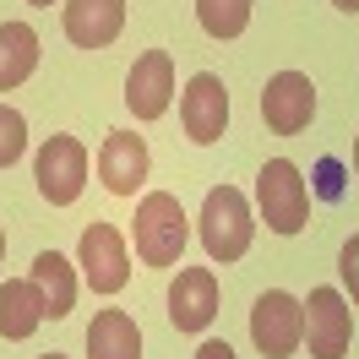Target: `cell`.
Segmentation results:
<instances>
[{
	"label": "cell",
	"mask_w": 359,
	"mask_h": 359,
	"mask_svg": "<svg viewBox=\"0 0 359 359\" xmlns=\"http://www.w3.org/2000/svg\"><path fill=\"white\" fill-rule=\"evenodd\" d=\"M131 240H136V262L142 267H175L185 240H191V218L180 196L169 191H147L136 202V224H131Z\"/></svg>",
	"instance_id": "1"
},
{
	"label": "cell",
	"mask_w": 359,
	"mask_h": 359,
	"mask_svg": "<svg viewBox=\"0 0 359 359\" xmlns=\"http://www.w3.org/2000/svg\"><path fill=\"white\" fill-rule=\"evenodd\" d=\"M256 240V218H250V202L245 191H234V185H212L202 202V245L212 262H240Z\"/></svg>",
	"instance_id": "2"
},
{
	"label": "cell",
	"mask_w": 359,
	"mask_h": 359,
	"mask_svg": "<svg viewBox=\"0 0 359 359\" xmlns=\"http://www.w3.org/2000/svg\"><path fill=\"white\" fill-rule=\"evenodd\" d=\"M256 207H262L272 234H299L311 224V185L299 180V169L289 158H272L267 169L256 175Z\"/></svg>",
	"instance_id": "3"
},
{
	"label": "cell",
	"mask_w": 359,
	"mask_h": 359,
	"mask_svg": "<svg viewBox=\"0 0 359 359\" xmlns=\"http://www.w3.org/2000/svg\"><path fill=\"white\" fill-rule=\"evenodd\" d=\"M33 180H39V196L49 207H71L88 191V147L76 136H49L33 158Z\"/></svg>",
	"instance_id": "4"
},
{
	"label": "cell",
	"mask_w": 359,
	"mask_h": 359,
	"mask_svg": "<svg viewBox=\"0 0 359 359\" xmlns=\"http://www.w3.org/2000/svg\"><path fill=\"white\" fill-rule=\"evenodd\" d=\"M76 267H82V283H88L93 294H120L131 283L126 234L114 224H88L82 229V245H76Z\"/></svg>",
	"instance_id": "5"
},
{
	"label": "cell",
	"mask_w": 359,
	"mask_h": 359,
	"mask_svg": "<svg viewBox=\"0 0 359 359\" xmlns=\"http://www.w3.org/2000/svg\"><path fill=\"white\" fill-rule=\"evenodd\" d=\"M250 343L267 359H289L305 343V305L283 289H267L250 311Z\"/></svg>",
	"instance_id": "6"
},
{
	"label": "cell",
	"mask_w": 359,
	"mask_h": 359,
	"mask_svg": "<svg viewBox=\"0 0 359 359\" xmlns=\"http://www.w3.org/2000/svg\"><path fill=\"white\" fill-rule=\"evenodd\" d=\"M180 126H185V136H191L196 147H212V142L229 131V88H224V76L196 71V76L185 82V93H180Z\"/></svg>",
	"instance_id": "7"
},
{
	"label": "cell",
	"mask_w": 359,
	"mask_h": 359,
	"mask_svg": "<svg viewBox=\"0 0 359 359\" xmlns=\"http://www.w3.org/2000/svg\"><path fill=\"white\" fill-rule=\"evenodd\" d=\"M305 343H311V359H348L354 311L337 289H311V299H305Z\"/></svg>",
	"instance_id": "8"
},
{
	"label": "cell",
	"mask_w": 359,
	"mask_h": 359,
	"mask_svg": "<svg viewBox=\"0 0 359 359\" xmlns=\"http://www.w3.org/2000/svg\"><path fill=\"white\" fill-rule=\"evenodd\" d=\"M262 120L272 136H299L316 120V82L305 71H278L262 93Z\"/></svg>",
	"instance_id": "9"
},
{
	"label": "cell",
	"mask_w": 359,
	"mask_h": 359,
	"mask_svg": "<svg viewBox=\"0 0 359 359\" xmlns=\"http://www.w3.org/2000/svg\"><path fill=\"white\" fill-rule=\"evenodd\" d=\"M169 98H175V55H169V49L136 55L131 76H126V109H131L136 120H163V114H169Z\"/></svg>",
	"instance_id": "10"
},
{
	"label": "cell",
	"mask_w": 359,
	"mask_h": 359,
	"mask_svg": "<svg viewBox=\"0 0 359 359\" xmlns=\"http://www.w3.org/2000/svg\"><path fill=\"white\" fill-rule=\"evenodd\" d=\"M218 316V272L212 267H180V278L169 283V321L180 332H202Z\"/></svg>",
	"instance_id": "11"
},
{
	"label": "cell",
	"mask_w": 359,
	"mask_h": 359,
	"mask_svg": "<svg viewBox=\"0 0 359 359\" xmlns=\"http://www.w3.org/2000/svg\"><path fill=\"white\" fill-rule=\"evenodd\" d=\"M147 163L153 158H147V142L136 131H109L98 147V180H104L109 196H136L142 180H147Z\"/></svg>",
	"instance_id": "12"
},
{
	"label": "cell",
	"mask_w": 359,
	"mask_h": 359,
	"mask_svg": "<svg viewBox=\"0 0 359 359\" xmlns=\"http://www.w3.org/2000/svg\"><path fill=\"white\" fill-rule=\"evenodd\" d=\"M60 27H66V39L76 49H104L126 27V0H66Z\"/></svg>",
	"instance_id": "13"
},
{
	"label": "cell",
	"mask_w": 359,
	"mask_h": 359,
	"mask_svg": "<svg viewBox=\"0 0 359 359\" xmlns=\"http://www.w3.org/2000/svg\"><path fill=\"white\" fill-rule=\"evenodd\" d=\"M44 294L33 289V278H17V283H0V337L6 343H22L44 327Z\"/></svg>",
	"instance_id": "14"
},
{
	"label": "cell",
	"mask_w": 359,
	"mask_h": 359,
	"mask_svg": "<svg viewBox=\"0 0 359 359\" xmlns=\"http://www.w3.org/2000/svg\"><path fill=\"white\" fill-rule=\"evenodd\" d=\"M27 278H33V289L44 294V316L49 321L71 316V305H76V262H66L60 250H39Z\"/></svg>",
	"instance_id": "15"
},
{
	"label": "cell",
	"mask_w": 359,
	"mask_h": 359,
	"mask_svg": "<svg viewBox=\"0 0 359 359\" xmlns=\"http://www.w3.org/2000/svg\"><path fill=\"white\" fill-rule=\"evenodd\" d=\"M88 359H142V327L131 311H98L88 327Z\"/></svg>",
	"instance_id": "16"
},
{
	"label": "cell",
	"mask_w": 359,
	"mask_h": 359,
	"mask_svg": "<svg viewBox=\"0 0 359 359\" xmlns=\"http://www.w3.org/2000/svg\"><path fill=\"white\" fill-rule=\"evenodd\" d=\"M39 71V33L27 22H0V93L22 88Z\"/></svg>",
	"instance_id": "17"
},
{
	"label": "cell",
	"mask_w": 359,
	"mask_h": 359,
	"mask_svg": "<svg viewBox=\"0 0 359 359\" xmlns=\"http://www.w3.org/2000/svg\"><path fill=\"white\" fill-rule=\"evenodd\" d=\"M250 6L256 0H196V22L207 39H240L250 27Z\"/></svg>",
	"instance_id": "18"
},
{
	"label": "cell",
	"mask_w": 359,
	"mask_h": 359,
	"mask_svg": "<svg viewBox=\"0 0 359 359\" xmlns=\"http://www.w3.org/2000/svg\"><path fill=\"white\" fill-rule=\"evenodd\" d=\"M22 153H27V120H22V109L0 104V169H11Z\"/></svg>",
	"instance_id": "19"
},
{
	"label": "cell",
	"mask_w": 359,
	"mask_h": 359,
	"mask_svg": "<svg viewBox=\"0 0 359 359\" xmlns=\"http://www.w3.org/2000/svg\"><path fill=\"white\" fill-rule=\"evenodd\" d=\"M337 278H343V289H348V299L359 305V234L348 240V245L337 250Z\"/></svg>",
	"instance_id": "20"
},
{
	"label": "cell",
	"mask_w": 359,
	"mask_h": 359,
	"mask_svg": "<svg viewBox=\"0 0 359 359\" xmlns=\"http://www.w3.org/2000/svg\"><path fill=\"white\" fill-rule=\"evenodd\" d=\"M316 191H321L327 202L343 196V163H337V158H321V169H316Z\"/></svg>",
	"instance_id": "21"
},
{
	"label": "cell",
	"mask_w": 359,
	"mask_h": 359,
	"mask_svg": "<svg viewBox=\"0 0 359 359\" xmlns=\"http://www.w3.org/2000/svg\"><path fill=\"white\" fill-rule=\"evenodd\" d=\"M191 359H240V354L229 348L224 337H207V343H202V348H196V354H191Z\"/></svg>",
	"instance_id": "22"
},
{
	"label": "cell",
	"mask_w": 359,
	"mask_h": 359,
	"mask_svg": "<svg viewBox=\"0 0 359 359\" xmlns=\"http://www.w3.org/2000/svg\"><path fill=\"white\" fill-rule=\"evenodd\" d=\"M337 11H359V0H332Z\"/></svg>",
	"instance_id": "23"
},
{
	"label": "cell",
	"mask_w": 359,
	"mask_h": 359,
	"mask_svg": "<svg viewBox=\"0 0 359 359\" xmlns=\"http://www.w3.org/2000/svg\"><path fill=\"white\" fill-rule=\"evenodd\" d=\"M27 6H44V11H49V6H60V0H27Z\"/></svg>",
	"instance_id": "24"
},
{
	"label": "cell",
	"mask_w": 359,
	"mask_h": 359,
	"mask_svg": "<svg viewBox=\"0 0 359 359\" xmlns=\"http://www.w3.org/2000/svg\"><path fill=\"white\" fill-rule=\"evenodd\" d=\"M354 175H359V136H354Z\"/></svg>",
	"instance_id": "25"
},
{
	"label": "cell",
	"mask_w": 359,
	"mask_h": 359,
	"mask_svg": "<svg viewBox=\"0 0 359 359\" xmlns=\"http://www.w3.org/2000/svg\"><path fill=\"white\" fill-rule=\"evenodd\" d=\"M0 262H6V229H0Z\"/></svg>",
	"instance_id": "26"
},
{
	"label": "cell",
	"mask_w": 359,
	"mask_h": 359,
	"mask_svg": "<svg viewBox=\"0 0 359 359\" xmlns=\"http://www.w3.org/2000/svg\"><path fill=\"white\" fill-rule=\"evenodd\" d=\"M39 359H66V354H39Z\"/></svg>",
	"instance_id": "27"
}]
</instances>
